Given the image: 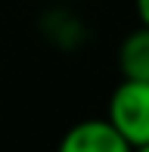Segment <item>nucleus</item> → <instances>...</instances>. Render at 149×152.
<instances>
[{
    "label": "nucleus",
    "instance_id": "obj_1",
    "mask_svg": "<svg viewBox=\"0 0 149 152\" xmlns=\"http://www.w3.org/2000/svg\"><path fill=\"white\" fill-rule=\"evenodd\" d=\"M106 121L118 130V137L131 149L149 143V81H127L121 78L109 96Z\"/></svg>",
    "mask_w": 149,
    "mask_h": 152
},
{
    "label": "nucleus",
    "instance_id": "obj_5",
    "mask_svg": "<svg viewBox=\"0 0 149 152\" xmlns=\"http://www.w3.org/2000/svg\"><path fill=\"white\" fill-rule=\"evenodd\" d=\"M134 152H149V143H146V146H140V149H134Z\"/></svg>",
    "mask_w": 149,
    "mask_h": 152
},
{
    "label": "nucleus",
    "instance_id": "obj_2",
    "mask_svg": "<svg viewBox=\"0 0 149 152\" xmlns=\"http://www.w3.org/2000/svg\"><path fill=\"white\" fill-rule=\"evenodd\" d=\"M56 152H134L106 118H84L62 134Z\"/></svg>",
    "mask_w": 149,
    "mask_h": 152
},
{
    "label": "nucleus",
    "instance_id": "obj_4",
    "mask_svg": "<svg viewBox=\"0 0 149 152\" xmlns=\"http://www.w3.org/2000/svg\"><path fill=\"white\" fill-rule=\"evenodd\" d=\"M134 10H137L140 25H146V28H149V0H134Z\"/></svg>",
    "mask_w": 149,
    "mask_h": 152
},
{
    "label": "nucleus",
    "instance_id": "obj_3",
    "mask_svg": "<svg viewBox=\"0 0 149 152\" xmlns=\"http://www.w3.org/2000/svg\"><path fill=\"white\" fill-rule=\"evenodd\" d=\"M118 72L127 81H149V28L137 25L118 44Z\"/></svg>",
    "mask_w": 149,
    "mask_h": 152
}]
</instances>
